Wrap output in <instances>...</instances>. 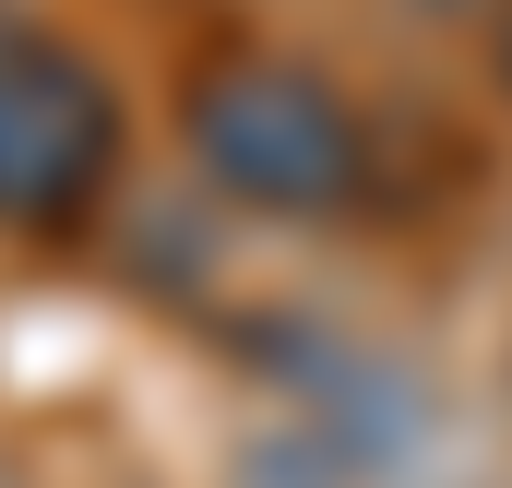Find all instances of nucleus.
Masks as SVG:
<instances>
[{"label": "nucleus", "mask_w": 512, "mask_h": 488, "mask_svg": "<svg viewBox=\"0 0 512 488\" xmlns=\"http://www.w3.org/2000/svg\"><path fill=\"white\" fill-rule=\"evenodd\" d=\"M120 167V96L84 48L0 12V227H84Z\"/></svg>", "instance_id": "f03ea898"}, {"label": "nucleus", "mask_w": 512, "mask_h": 488, "mask_svg": "<svg viewBox=\"0 0 512 488\" xmlns=\"http://www.w3.org/2000/svg\"><path fill=\"white\" fill-rule=\"evenodd\" d=\"M191 155L215 191H239L262 215H334L370 167V131L298 60H227L191 84Z\"/></svg>", "instance_id": "f257e3e1"}, {"label": "nucleus", "mask_w": 512, "mask_h": 488, "mask_svg": "<svg viewBox=\"0 0 512 488\" xmlns=\"http://www.w3.org/2000/svg\"><path fill=\"white\" fill-rule=\"evenodd\" d=\"M501 72H512V36H501Z\"/></svg>", "instance_id": "20e7f679"}, {"label": "nucleus", "mask_w": 512, "mask_h": 488, "mask_svg": "<svg viewBox=\"0 0 512 488\" xmlns=\"http://www.w3.org/2000/svg\"><path fill=\"white\" fill-rule=\"evenodd\" d=\"M417 12H477V0H417Z\"/></svg>", "instance_id": "7ed1b4c3"}]
</instances>
